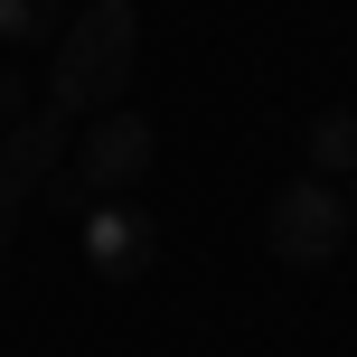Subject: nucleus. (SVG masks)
Instances as JSON below:
<instances>
[{"instance_id":"nucleus-1","label":"nucleus","mask_w":357,"mask_h":357,"mask_svg":"<svg viewBox=\"0 0 357 357\" xmlns=\"http://www.w3.org/2000/svg\"><path fill=\"white\" fill-rule=\"evenodd\" d=\"M132 66H142V10L132 0H85L75 29H56V66H47V104L66 113H113L132 94Z\"/></svg>"},{"instance_id":"nucleus-2","label":"nucleus","mask_w":357,"mask_h":357,"mask_svg":"<svg viewBox=\"0 0 357 357\" xmlns=\"http://www.w3.org/2000/svg\"><path fill=\"white\" fill-rule=\"evenodd\" d=\"M348 188L339 178H282L273 188V207H264V245H273V264H329V254L348 245Z\"/></svg>"},{"instance_id":"nucleus-3","label":"nucleus","mask_w":357,"mask_h":357,"mask_svg":"<svg viewBox=\"0 0 357 357\" xmlns=\"http://www.w3.org/2000/svg\"><path fill=\"white\" fill-rule=\"evenodd\" d=\"M151 151H160L151 113H123V104H113V113H94V123L75 132V178H66V188L75 197H123L132 178L151 169Z\"/></svg>"},{"instance_id":"nucleus-4","label":"nucleus","mask_w":357,"mask_h":357,"mask_svg":"<svg viewBox=\"0 0 357 357\" xmlns=\"http://www.w3.org/2000/svg\"><path fill=\"white\" fill-rule=\"evenodd\" d=\"M56 160H66V113H56V104H38L29 123H10V132H0V254H10L19 207H29V197L56 178Z\"/></svg>"},{"instance_id":"nucleus-5","label":"nucleus","mask_w":357,"mask_h":357,"mask_svg":"<svg viewBox=\"0 0 357 357\" xmlns=\"http://www.w3.org/2000/svg\"><path fill=\"white\" fill-rule=\"evenodd\" d=\"M85 264H94V282H132V273L151 264V216L94 207V216H85Z\"/></svg>"},{"instance_id":"nucleus-6","label":"nucleus","mask_w":357,"mask_h":357,"mask_svg":"<svg viewBox=\"0 0 357 357\" xmlns=\"http://www.w3.org/2000/svg\"><path fill=\"white\" fill-rule=\"evenodd\" d=\"M301 160H310V178H357V113H348V104L310 113V132H301Z\"/></svg>"},{"instance_id":"nucleus-7","label":"nucleus","mask_w":357,"mask_h":357,"mask_svg":"<svg viewBox=\"0 0 357 357\" xmlns=\"http://www.w3.org/2000/svg\"><path fill=\"white\" fill-rule=\"evenodd\" d=\"M66 29V0H0V47H47Z\"/></svg>"},{"instance_id":"nucleus-8","label":"nucleus","mask_w":357,"mask_h":357,"mask_svg":"<svg viewBox=\"0 0 357 357\" xmlns=\"http://www.w3.org/2000/svg\"><path fill=\"white\" fill-rule=\"evenodd\" d=\"M10 123H29V85H19L10 66H0V132H10Z\"/></svg>"},{"instance_id":"nucleus-9","label":"nucleus","mask_w":357,"mask_h":357,"mask_svg":"<svg viewBox=\"0 0 357 357\" xmlns=\"http://www.w3.org/2000/svg\"><path fill=\"white\" fill-rule=\"evenodd\" d=\"M348 216H357V178H348Z\"/></svg>"}]
</instances>
